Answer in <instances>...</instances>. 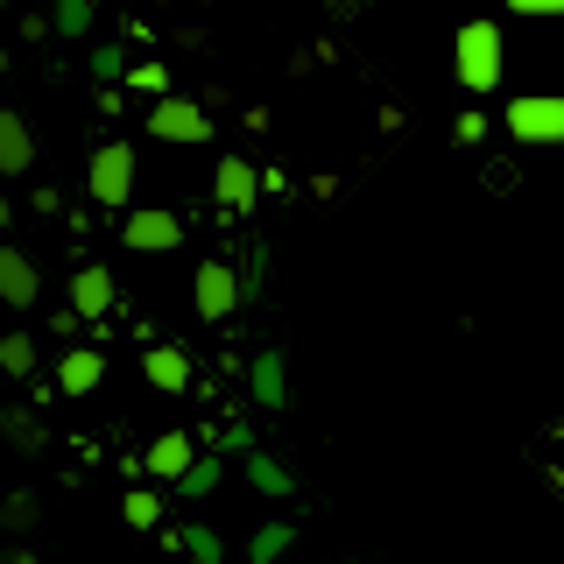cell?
<instances>
[{
  "mask_svg": "<svg viewBox=\"0 0 564 564\" xmlns=\"http://www.w3.org/2000/svg\"><path fill=\"white\" fill-rule=\"evenodd\" d=\"M128 85H134V93H149V99H163L170 93V70L163 64H141V70H128Z\"/></svg>",
  "mask_w": 564,
  "mask_h": 564,
  "instance_id": "obj_18",
  "label": "cell"
},
{
  "mask_svg": "<svg viewBox=\"0 0 564 564\" xmlns=\"http://www.w3.org/2000/svg\"><path fill=\"white\" fill-rule=\"evenodd\" d=\"M516 14H564V0H508Z\"/></svg>",
  "mask_w": 564,
  "mask_h": 564,
  "instance_id": "obj_22",
  "label": "cell"
},
{
  "mask_svg": "<svg viewBox=\"0 0 564 564\" xmlns=\"http://www.w3.org/2000/svg\"><path fill=\"white\" fill-rule=\"evenodd\" d=\"M120 240H128L134 254H170V247L184 240V219H176V212H163V205L128 212V219H120Z\"/></svg>",
  "mask_w": 564,
  "mask_h": 564,
  "instance_id": "obj_5",
  "label": "cell"
},
{
  "mask_svg": "<svg viewBox=\"0 0 564 564\" xmlns=\"http://www.w3.org/2000/svg\"><path fill=\"white\" fill-rule=\"evenodd\" d=\"M149 134L155 141H176V149H191V141H205L212 134V113L198 99H184V93H163L149 106Z\"/></svg>",
  "mask_w": 564,
  "mask_h": 564,
  "instance_id": "obj_4",
  "label": "cell"
},
{
  "mask_svg": "<svg viewBox=\"0 0 564 564\" xmlns=\"http://www.w3.org/2000/svg\"><path fill=\"white\" fill-rule=\"evenodd\" d=\"M0 14H8V0H0Z\"/></svg>",
  "mask_w": 564,
  "mask_h": 564,
  "instance_id": "obj_24",
  "label": "cell"
},
{
  "mask_svg": "<svg viewBox=\"0 0 564 564\" xmlns=\"http://www.w3.org/2000/svg\"><path fill=\"white\" fill-rule=\"evenodd\" d=\"M35 296H43V269H35L14 240H0V304H8V311H35Z\"/></svg>",
  "mask_w": 564,
  "mask_h": 564,
  "instance_id": "obj_6",
  "label": "cell"
},
{
  "mask_svg": "<svg viewBox=\"0 0 564 564\" xmlns=\"http://www.w3.org/2000/svg\"><path fill=\"white\" fill-rule=\"evenodd\" d=\"M120 516H128V529H155V522H163V494H155V487H134L128 501H120Z\"/></svg>",
  "mask_w": 564,
  "mask_h": 564,
  "instance_id": "obj_17",
  "label": "cell"
},
{
  "mask_svg": "<svg viewBox=\"0 0 564 564\" xmlns=\"http://www.w3.org/2000/svg\"><path fill=\"white\" fill-rule=\"evenodd\" d=\"M29 170H35V134L22 113L0 106V176H29Z\"/></svg>",
  "mask_w": 564,
  "mask_h": 564,
  "instance_id": "obj_9",
  "label": "cell"
},
{
  "mask_svg": "<svg viewBox=\"0 0 564 564\" xmlns=\"http://www.w3.org/2000/svg\"><path fill=\"white\" fill-rule=\"evenodd\" d=\"M501 128L516 134L522 149H551V141H564V93H516Z\"/></svg>",
  "mask_w": 564,
  "mask_h": 564,
  "instance_id": "obj_2",
  "label": "cell"
},
{
  "mask_svg": "<svg viewBox=\"0 0 564 564\" xmlns=\"http://www.w3.org/2000/svg\"><path fill=\"white\" fill-rule=\"evenodd\" d=\"M70 311H78V317L113 311V275H106V269H78V275H70Z\"/></svg>",
  "mask_w": 564,
  "mask_h": 564,
  "instance_id": "obj_13",
  "label": "cell"
},
{
  "mask_svg": "<svg viewBox=\"0 0 564 564\" xmlns=\"http://www.w3.org/2000/svg\"><path fill=\"white\" fill-rule=\"evenodd\" d=\"M141 375L163 388V395H184V388H191V360L176 346H149V352H141Z\"/></svg>",
  "mask_w": 564,
  "mask_h": 564,
  "instance_id": "obj_12",
  "label": "cell"
},
{
  "mask_svg": "<svg viewBox=\"0 0 564 564\" xmlns=\"http://www.w3.org/2000/svg\"><path fill=\"white\" fill-rule=\"evenodd\" d=\"M0 437H8L22 458H35V452H43V416H35V410H0Z\"/></svg>",
  "mask_w": 564,
  "mask_h": 564,
  "instance_id": "obj_14",
  "label": "cell"
},
{
  "mask_svg": "<svg viewBox=\"0 0 564 564\" xmlns=\"http://www.w3.org/2000/svg\"><path fill=\"white\" fill-rule=\"evenodd\" d=\"M0 375H14V381L35 375V339L29 332H8V339H0Z\"/></svg>",
  "mask_w": 564,
  "mask_h": 564,
  "instance_id": "obj_16",
  "label": "cell"
},
{
  "mask_svg": "<svg viewBox=\"0 0 564 564\" xmlns=\"http://www.w3.org/2000/svg\"><path fill=\"white\" fill-rule=\"evenodd\" d=\"M508 70V35L494 14H473V22H458L452 35V78L466 85V93H494Z\"/></svg>",
  "mask_w": 564,
  "mask_h": 564,
  "instance_id": "obj_1",
  "label": "cell"
},
{
  "mask_svg": "<svg viewBox=\"0 0 564 564\" xmlns=\"http://www.w3.org/2000/svg\"><path fill=\"white\" fill-rule=\"evenodd\" d=\"M85 191H93V205H113V212L134 198V149H128V141H106V149H93Z\"/></svg>",
  "mask_w": 564,
  "mask_h": 564,
  "instance_id": "obj_3",
  "label": "cell"
},
{
  "mask_svg": "<svg viewBox=\"0 0 564 564\" xmlns=\"http://www.w3.org/2000/svg\"><path fill=\"white\" fill-rule=\"evenodd\" d=\"M191 458H198V445H191V431H163L149 445V458H141V466L155 473V480H184L191 473Z\"/></svg>",
  "mask_w": 564,
  "mask_h": 564,
  "instance_id": "obj_11",
  "label": "cell"
},
{
  "mask_svg": "<svg viewBox=\"0 0 564 564\" xmlns=\"http://www.w3.org/2000/svg\"><path fill=\"white\" fill-rule=\"evenodd\" d=\"M282 543H290V529H269V536H261V543H254V564H269V557L282 551Z\"/></svg>",
  "mask_w": 564,
  "mask_h": 564,
  "instance_id": "obj_21",
  "label": "cell"
},
{
  "mask_svg": "<svg viewBox=\"0 0 564 564\" xmlns=\"http://www.w3.org/2000/svg\"><path fill=\"white\" fill-rule=\"evenodd\" d=\"M212 480H219V466H212V458H191V473H184L176 487H184V494H205Z\"/></svg>",
  "mask_w": 564,
  "mask_h": 564,
  "instance_id": "obj_19",
  "label": "cell"
},
{
  "mask_svg": "<svg viewBox=\"0 0 564 564\" xmlns=\"http://www.w3.org/2000/svg\"><path fill=\"white\" fill-rule=\"evenodd\" d=\"M191 290H198V317H212V325H219V317H234V304H240V275L226 269V261H205Z\"/></svg>",
  "mask_w": 564,
  "mask_h": 564,
  "instance_id": "obj_7",
  "label": "cell"
},
{
  "mask_svg": "<svg viewBox=\"0 0 564 564\" xmlns=\"http://www.w3.org/2000/svg\"><path fill=\"white\" fill-rule=\"evenodd\" d=\"M35 522H43V501H35V487H14L8 501H0V529H8V536H29Z\"/></svg>",
  "mask_w": 564,
  "mask_h": 564,
  "instance_id": "obj_15",
  "label": "cell"
},
{
  "mask_svg": "<svg viewBox=\"0 0 564 564\" xmlns=\"http://www.w3.org/2000/svg\"><path fill=\"white\" fill-rule=\"evenodd\" d=\"M452 134L466 141V149H480V141H487V120H480V113H458V120H452Z\"/></svg>",
  "mask_w": 564,
  "mask_h": 564,
  "instance_id": "obj_20",
  "label": "cell"
},
{
  "mask_svg": "<svg viewBox=\"0 0 564 564\" xmlns=\"http://www.w3.org/2000/svg\"><path fill=\"white\" fill-rule=\"evenodd\" d=\"M212 191H219L226 212H254V198H261V170L247 163V155H226L219 176H212Z\"/></svg>",
  "mask_w": 564,
  "mask_h": 564,
  "instance_id": "obj_8",
  "label": "cell"
},
{
  "mask_svg": "<svg viewBox=\"0 0 564 564\" xmlns=\"http://www.w3.org/2000/svg\"><path fill=\"white\" fill-rule=\"evenodd\" d=\"M0 564H43L35 551H22V543H14V551H0Z\"/></svg>",
  "mask_w": 564,
  "mask_h": 564,
  "instance_id": "obj_23",
  "label": "cell"
},
{
  "mask_svg": "<svg viewBox=\"0 0 564 564\" xmlns=\"http://www.w3.org/2000/svg\"><path fill=\"white\" fill-rule=\"evenodd\" d=\"M99 381H106V352H93V346H70L64 360H57V395H93Z\"/></svg>",
  "mask_w": 564,
  "mask_h": 564,
  "instance_id": "obj_10",
  "label": "cell"
}]
</instances>
